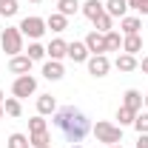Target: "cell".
Returning a JSON list of instances; mask_svg holds the SVG:
<instances>
[{
    "mask_svg": "<svg viewBox=\"0 0 148 148\" xmlns=\"http://www.w3.org/2000/svg\"><path fill=\"white\" fill-rule=\"evenodd\" d=\"M51 123H54V128L60 131L71 145L83 143L86 134L91 131V120H88L80 108H74V106H63V108H57L54 114H51Z\"/></svg>",
    "mask_w": 148,
    "mask_h": 148,
    "instance_id": "cell-1",
    "label": "cell"
},
{
    "mask_svg": "<svg viewBox=\"0 0 148 148\" xmlns=\"http://www.w3.org/2000/svg\"><path fill=\"white\" fill-rule=\"evenodd\" d=\"M91 134L97 137V143H106V145H120V143H123V128L114 125V123H106V120L94 123Z\"/></svg>",
    "mask_w": 148,
    "mask_h": 148,
    "instance_id": "cell-2",
    "label": "cell"
},
{
    "mask_svg": "<svg viewBox=\"0 0 148 148\" xmlns=\"http://www.w3.org/2000/svg\"><path fill=\"white\" fill-rule=\"evenodd\" d=\"M0 49L9 57H14V54L23 51V32H20L17 26H6V29H3V34H0Z\"/></svg>",
    "mask_w": 148,
    "mask_h": 148,
    "instance_id": "cell-3",
    "label": "cell"
},
{
    "mask_svg": "<svg viewBox=\"0 0 148 148\" xmlns=\"http://www.w3.org/2000/svg\"><path fill=\"white\" fill-rule=\"evenodd\" d=\"M17 29L23 32V37H29V40H40V37L46 34V20L32 14V17H23V20H20Z\"/></svg>",
    "mask_w": 148,
    "mask_h": 148,
    "instance_id": "cell-4",
    "label": "cell"
},
{
    "mask_svg": "<svg viewBox=\"0 0 148 148\" xmlns=\"http://www.w3.org/2000/svg\"><path fill=\"white\" fill-rule=\"evenodd\" d=\"M34 91H37V80L32 77V74H20V77H14V83H12V97L23 100V97H32Z\"/></svg>",
    "mask_w": 148,
    "mask_h": 148,
    "instance_id": "cell-5",
    "label": "cell"
},
{
    "mask_svg": "<svg viewBox=\"0 0 148 148\" xmlns=\"http://www.w3.org/2000/svg\"><path fill=\"white\" fill-rule=\"evenodd\" d=\"M86 66H88V74H91V77H106V74L111 71V60L106 54H91L86 60Z\"/></svg>",
    "mask_w": 148,
    "mask_h": 148,
    "instance_id": "cell-6",
    "label": "cell"
},
{
    "mask_svg": "<svg viewBox=\"0 0 148 148\" xmlns=\"http://www.w3.org/2000/svg\"><path fill=\"white\" fill-rule=\"evenodd\" d=\"M32 66H34V60H32V57L29 54H14L12 57V60H9V71L12 74H32Z\"/></svg>",
    "mask_w": 148,
    "mask_h": 148,
    "instance_id": "cell-7",
    "label": "cell"
},
{
    "mask_svg": "<svg viewBox=\"0 0 148 148\" xmlns=\"http://www.w3.org/2000/svg\"><path fill=\"white\" fill-rule=\"evenodd\" d=\"M83 43H86V49H88L91 54H106V34H100L97 29H94V32H88Z\"/></svg>",
    "mask_w": 148,
    "mask_h": 148,
    "instance_id": "cell-8",
    "label": "cell"
},
{
    "mask_svg": "<svg viewBox=\"0 0 148 148\" xmlns=\"http://www.w3.org/2000/svg\"><path fill=\"white\" fill-rule=\"evenodd\" d=\"M66 54H69V43H66L63 37H54V40L46 46V57H49V60H63Z\"/></svg>",
    "mask_w": 148,
    "mask_h": 148,
    "instance_id": "cell-9",
    "label": "cell"
},
{
    "mask_svg": "<svg viewBox=\"0 0 148 148\" xmlns=\"http://www.w3.org/2000/svg\"><path fill=\"white\" fill-rule=\"evenodd\" d=\"M66 57H69L71 63H86V60L91 57V51L86 49L83 40H74V43H69V54H66Z\"/></svg>",
    "mask_w": 148,
    "mask_h": 148,
    "instance_id": "cell-10",
    "label": "cell"
},
{
    "mask_svg": "<svg viewBox=\"0 0 148 148\" xmlns=\"http://www.w3.org/2000/svg\"><path fill=\"white\" fill-rule=\"evenodd\" d=\"M43 77H46V80H51V83L63 80V77H66L63 63H60V60H46V63H43Z\"/></svg>",
    "mask_w": 148,
    "mask_h": 148,
    "instance_id": "cell-11",
    "label": "cell"
},
{
    "mask_svg": "<svg viewBox=\"0 0 148 148\" xmlns=\"http://www.w3.org/2000/svg\"><path fill=\"white\" fill-rule=\"evenodd\" d=\"M80 12H83V14L94 23L100 14H106V3H100V0H86V3L80 6Z\"/></svg>",
    "mask_w": 148,
    "mask_h": 148,
    "instance_id": "cell-12",
    "label": "cell"
},
{
    "mask_svg": "<svg viewBox=\"0 0 148 148\" xmlns=\"http://www.w3.org/2000/svg\"><path fill=\"white\" fill-rule=\"evenodd\" d=\"M120 29H123V34H140L143 17H140V14H125V17L120 20Z\"/></svg>",
    "mask_w": 148,
    "mask_h": 148,
    "instance_id": "cell-13",
    "label": "cell"
},
{
    "mask_svg": "<svg viewBox=\"0 0 148 148\" xmlns=\"http://www.w3.org/2000/svg\"><path fill=\"white\" fill-rule=\"evenodd\" d=\"M114 66H117V71H123V74H128V71H134V69H140V60L134 54H117V60H114Z\"/></svg>",
    "mask_w": 148,
    "mask_h": 148,
    "instance_id": "cell-14",
    "label": "cell"
},
{
    "mask_svg": "<svg viewBox=\"0 0 148 148\" xmlns=\"http://www.w3.org/2000/svg\"><path fill=\"white\" fill-rule=\"evenodd\" d=\"M123 51L137 57L140 51H143V37L140 34H123Z\"/></svg>",
    "mask_w": 148,
    "mask_h": 148,
    "instance_id": "cell-15",
    "label": "cell"
},
{
    "mask_svg": "<svg viewBox=\"0 0 148 148\" xmlns=\"http://www.w3.org/2000/svg\"><path fill=\"white\" fill-rule=\"evenodd\" d=\"M123 106L131 111H143V91H137V88H128V91L123 94Z\"/></svg>",
    "mask_w": 148,
    "mask_h": 148,
    "instance_id": "cell-16",
    "label": "cell"
},
{
    "mask_svg": "<svg viewBox=\"0 0 148 148\" xmlns=\"http://www.w3.org/2000/svg\"><path fill=\"white\" fill-rule=\"evenodd\" d=\"M54 111H57V100L51 94H40V97H37V114L49 117V114H54Z\"/></svg>",
    "mask_w": 148,
    "mask_h": 148,
    "instance_id": "cell-17",
    "label": "cell"
},
{
    "mask_svg": "<svg viewBox=\"0 0 148 148\" xmlns=\"http://www.w3.org/2000/svg\"><path fill=\"white\" fill-rule=\"evenodd\" d=\"M46 29H51V32L60 34V32H66V29H69V17H66V14H60V12H54V14H49V17H46Z\"/></svg>",
    "mask_w": 148,
    "mask_h": 148,
    "instance_id": "cell-18",
    "label": "cell"
},
{
    "mask_svg": "<svg viewBox=\"0 0 148 148\" xmlns=\"http://www.w3.org/2000/svg\"><path fill=\"white\" fill-rule=\"evenodd\" d=\"M106 14L123 20L125 14H128V0H108V3H106Z\"/></svg>",
    "mask_w": 148,
    "mask_h": 148,
    "instance_id": "cell-19",
    "label": "cell"
},
{
    "mask_svg": "<svg viewBox=\"0 0 148 148\" xmlns=\"http://www.w3.org/2000/svg\"><path fill=\"white\" fill-rule=\"evenodd\" d=\"M106 51H123V34L117 29L106 32Z\"/></svg>",
    "mask_w": 148,
    "mask_h": 148,
    "instance_id": "cell-20",
    "label": "cell"
},
{
    "mask_svg": "<svg viewBox=\"0 0 148 148\" xmlns=\"http://www.w3.org/2000/svg\"><path fill=\"white\" fill-rule=\"evenodd\" d=\"M3 111H6V117H20L23 114V106H20L17 97H6L3 100Z\"/></svg>",
    "mask_w": 148,
    "mask_h": 148,
    "instance_id": "cell-21",
    "label": "cell"
},
{
    "mask_svg": "<svg viewBox=\"0 0 148 148\" xmlns=\"http://www.w3.org/2000/svg\"><path fill=\"white\" fill-rule=\"evenodd\" d=\"M6 148H32V143H29V137H26V134L14 131V134H9V140H6Z\"/></svg>",
    "mask_w": 148,
    "mask_h": 148,
    "instance_id": "cell-22",
    "label": "cell"
},
{
    "mask_svg": "<svg viewBox=\"0 0 148 148\" xmlns=\"http://www.w3.org/2000/svg\"><path fill=\"white\" fill-rule=\"evenodd\" d=\"M57 12L66 14V17H71V14L80 12V0H57Z\"/></svg>",
    "mask_w": 148,
    "mask_h": 148,
    "instance_id": "cell-23",
    "label": "cell"
},
{
    "mask_svg": "<svg viewBox=\"0 0 148 148\" xmlns=\"http://www.w3.org/2000/svg\"><path fill=\"white\" fill-rule=\"evenodd\" d=\"M134 117H137V111L125 108V106H120V108H117V120H120V128H125V125H134Z\"/></svg>",
    "mask_w": 148,
    "mask_h": 148,
    "instance_id": "cell-24",
    "label": "cell"
},
{
    "mask_svg": "<svg viewBox=\"0 0 148 148\" xmlns=\"http://www.w3.org/2000/svg\"><path fill=\"white\" fill-rule=\"evenodd\" d=\"M29 143H32V148H49L51 137H49V131H40V134H29Z\"/></svg>",
    "mask_w": 148,
    "mask_h": 148,
    "instance_id": "cell-25",
    "label": "cell"
},
{
    "mask_svg": "<svg viewBox=\"0 0 148 148\" xmlns=\"http://www.w3.org/2000/svg\"><path fill=\"white\" fill-rule=\"evenodd\" d=\"M94 29H97L100 34H106V32H111V29H114V17H111V14H100V17L94 20Z\"/></svg>",
    "mask_w": 148,
    "mask_h": 148,
    "instance_id": "cell-26",
    "label": "cell"
},
{
    "mask_svg": "<svg viewBox=\"0 0 148 148\" xmlns=\"http://www.w3.org/2000/svg\"><path fill=\"white\" fill-rule=\"evenodd\" d=\"M40 131H49V123H46L43 114H37V117L29 120V134H40Z\"/></svg>",
    "mask_w": 148,
    "mask_h": 148,
    "instance_id": "cell-27",
    "label": "cell"
},
{
    "mask_svg": "<svg viewBox=\"0 0 148 148\" xmlns=\"http://www.w3.org/2000/svg\"><path fill=\"white\" fill-rule=\"evenodd\" d=\"M17 0H3V3H0V17H14V14H17Z\"/></svg>",
    "mask_w": 148,
    "mask_h": 148,
    "instance_id": "cell-28",
    "label": "cell"
},
{
    "mask_svg": "<svg viewBox=\"0 0 148 148\" xmlns=\"http://www.w3.org/2000/svg\"><path fill=\"white\" fill-rule=\"evenodd\" d=\"M134 128H137V134H148V111H137Z\"/></svg>",
    "mask_w": 148,
    "mask_h": 148,
    "instance_id": "cell-29",
    "label": "cell"
},
{
    "mask_svg": "<svg viewBox=\"0 0 148 148\" xmlns=\"http://www.w3.org/2000/svg\"><path fill=\"white\" fill-rule=\"evenodd\" d=\"M26 54L32 57V60H43V57H46V49H43V46H40L37 40H32V43H29V51H26Z\"/></svg>",
    "mask_w": 148,
    "mask_h": 148,
    "instance_id": "cell-30",
    "label": "cell"
},
{
    "mask_svg": "<svg viewBox=\"0 0 148 148\" xmlns=\"http://www.w3.org/2000/svg\"><path fill=\"white\" fill-rule=\"evenodd\" d=\"M128 9H134L137 14H148V0H128Z\"/></svg>",
    "mask_w": 148,
    "mask_h": 148,
    "instance_id": "cell-31",
    "label": "cell"
},
{
    "mask_svg": "<svg viewBox=\"0 0 148 148\" xmlns=\"http://www.w3.org/2000/svg\"><path fill=\"white\" fill-rule=\"evenodd\" d=\"M137 148H148V134H140V140H137Z\"/></svg>",
    "mask_w": 148,
    "mask_h": 148,
    "instance_id": "cell-32",
    "label": "cell"
},
{
    "mask_svg": "<svg viewBox=\"0 0 148 148\" xmlns=\"http://www.w3.org/2000/svg\"><path fill=\"white\" fill-rule=\"evenodd\" d=\"M140 69H143V74H148V54L140 60Z\"/></svg>",
    "mask_w": 148,
    "mask_h": 148,
    "instance_id": "cell-33",
    "label": "cell"
},
{
    "mask_svg": "<svg viewBox=\"0 0 148 148\" xmlns=\"http://www.w3.org/2000/svg\"><path fill=\"white\" fill-rule=\"evenodd\" d=\"M143 108H145V111H148V91H145V94H143Z\"/></svg>",
    "mask_w": 148,
    "mask_h": 148,
    "instance_id": "cell-34",
    "label": "cell"
},
{
    "mask_svg": "<svg viewBox=\"0 0 148 148\" xmlns=\"http://www.w3.org/2000/svg\"><path fill=\"white\" fill-rule=\"evenodd\" d=\"M3 117H6V111H3V103H0V120H3Z\"/></svg>",
    "mask_w": 148,
    "mask_h": 148,
    "instance_id": "cell-35",
    "label": "cell"
},
{
    "mask_svg": "<svg viewBox=\"0 0 148 148\" xmlns=\"http://www.w3.org/2000/svg\"><path fill=\"white\" fill-rule=\"evenodd\" d=\"M3 100H6V94H3V88H0V103H3Z\"/></svg>",
    "mask_w": 148,
    "mask_h": 148,
    "instance_id": "cell-36",
    "label": "cell"
},
{
    "mask_svg": "<svg viewBox=\"0 0 148 148\" xmlns=\"http://www.w3.org/2000/svg\"><path fill=\"white\" fill-rule=\"evenodd\" d=\"M108 148H123V143H120V145H108Z\"/></svg>",
    "mask_w": 148,
    "mask_h": 148,
    "instance_id": "cell-37",
    "label": "cell"
},
{
    "mask_svg": "<svg viewBox=\"0 0 148 148\" xmlns=\"http://www.w3.org/2000/svg\"><path fill=\"white\" fill-rule=\"evenodd\" d=\"M29 3H43V0H29Z\"/></svg>",
    "mask_w": 148,
    "mask_h": 148,
    "instance_id": "cell-38",
    "label": "cell"
},
{
    "mask_svg": "<svg viewBox=\"0 0 148 148\" xmlns=\"http://www.w3.org/2000/svg\"><path fill=\"white\" fill-rule=\"evenodd\" d=\"M71 148H83V145H80V143H77V145H71Z\"/></svg>",
    "mask_w": 148,
    "mask_h": 148,
    "instance_id": "cell-39",
    "label": "cell"
},
{
    "mask_svg": "<svg viewBox=\"0 0 148 148\" xmlns=\"http://www.w3.org/2000/svg\"><path fill=\"white\" fill-rule=\"evenodd\" d=\"M49 148H54V145H49Z\"/></svg>",
    "mask_w": 148,
    "mask_h": 148,
    "instance_id": "cell-40",
    "label": "cell"
},
{
    "mask_svg": "<svg viewBox=\"0 0 148 148\" xmlns=\"http://www.w3.org/2000/svg\"><path fill=\"white\" fill-rule=\"evenodd\" d=\"M0 3H3V0H0Z\"/></svg>",
    "mask_w": 148,
    "mask_h": 148,
    "instance_id": "cell-41",
    "label": "cell"
}]
</instances>
